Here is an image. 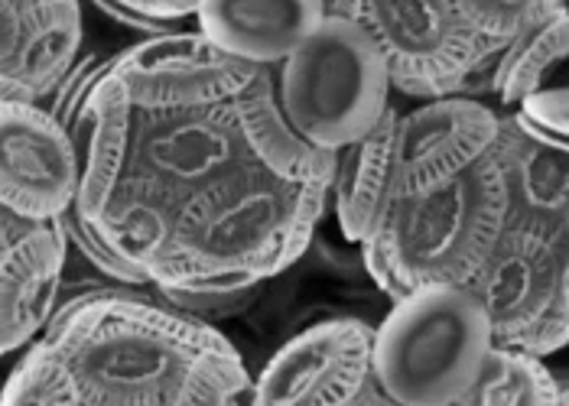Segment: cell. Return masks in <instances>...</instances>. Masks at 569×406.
Returning <instances> with one entry per match:
<instances>
[{
    "label": "cell",
    "mask_w": 569,
    "mask_h": 406,
    "mask_svg": "<svg viewBox=\"0 0 569 406\" xmlns=\"http://www.w3.org/2000/svg\"><path fill=\"white\" fill-rule=\"evenodd\" d=\"M82 3L59 0L33 10L0 7L3 101L46 104L82 59Z\"/></svg>",
    "instance_id": "5bb4252c"
},
{
    "label": "cell",
    "mask_w": 569,
    "mask_h": 406,
    "mask_svg": "<svg viewBox=\"0 0 569 406\" xmlns=\"http://www.w3.org/2000/svg\"><path fill=\"white\" fill-rule=\"evenodd\" d=\"M511 219L495 150L462 176L420 195H395L361 244L368 276L388 300L427 283H469Z\"/></svg>",
    "instance_id": "3957f363"
},
{
    "label": "cell",
    "mask_w": 569,
    "mask_h": 406,
    "mask_svg": "<svg viewBox=\"0 0 569 406\" xmlns=\"http://www.w3.org/2000/svg\"><path fill=\"white\" fill-rule=\"evenodd\" d=\"M560 404H569V384L560 390Z\"/></svg>",
    "instance_id": "f546056e"
},
{
    "label": "cell",
    "mask_w": 569,
    "mask_h": 406,
    "mask_svg": "<svg viewBox=\"0 0 569 406\" xmlns=\"http://www.w3.org/2000/svg\"><path fill=\"white\" fill-rule=\"evenodd\" d=\"M326 20L322 0H202L196 27L228 55L273 69Z\"/></svg>",
    "instance_id": "2e32d148"
},
{
    "label": "cell",
    "mask_w": 569,
    "mask_h": 406,
    "mask_svg": "<svg viewBox=\"0 0 569 406\" xmlns=\"http://www.w3.org/2000/svg\"><path fill=\"white\" fill-rule=\"evenodd\" d=\"M395 104L381 118V124L339 150L336 176L329 185L336 225L349 244H365L375 227L381 225L391 199H395V146H397Z\"/></svg>",
    "instance_id": "ac0fdd59"
},
{
    "label": "cell",
    "mask_w": 569,
    "mask_h": 406,
    "mask_svg": "<svg viewBox=\"0 0 569 406\" xmlns=\"http://www.w3.org/2000/svg\"><path fill=\"white\" fill-rule=\"evenodd\" d=\"M111 65L137 111H189L228 104L258 79L248 65L212 43L196 23L150 33L111 55Z\"/></svg>",
    "instance_id": "52a82bcc"
},
{
    "label": "cell",
    "mask_w": 569,
    "mask_h": 406,
    "mask_svg": "<svg viewBox=\"0 0 569 406\" xmlns=\"http://www.w3.org/2000/svg\"><path fill=\"white\" fill-rule=\"evenodd\" d=\"M231 104H234L244 143L251 150V160L261 170L287 182L332 185L339 153L309 143L307 136L300 134V128L287 118L273 69H261L258 79Z\"/></svg>",
    "instance_id": "e0dca14e"
},
{
    "label": "cell",
    "mask_w": 569,
    "mask_h": 406,
    "mask_svg": "<svg viewBox=\"0 0 569 406\" xmlns=\"http://www.w3.org/2000/svg\"><path fill=\"white\" fill-rule=\"evenodd\" d=\"M133 128H137V108L108 55V65L88 89L82 108L69 124L79 156V199L72 212L82 222L98 219L108 199L114 195L118 182L124 180L131 163Z\"/></svg>",
    "instance_id": "9a60e30c"
},
{
    "label": "cell",
    "mask_w": 569,
    "mask_h": 406,
    "mask_svg": "<svg viewBox=\"0 0 569 406\" xmlns=\"http://www.w3.org/2000/svg\"><path fill=\"white\" fill-rule=\"evenodd\" d=\"M518 124L540 140H550L569 150V85L563 89H540L525 98L518 111H511Z\"/></svg>",
    "instance_id": "484cf974"
},
{
    "label": "cell",
    "mask_w": 569,
    "mask_h": 406,
    "mask_svg": "<svg viewBox=\"0 0 569 406\" xmlns=\"http://www.w3.org/2000/svg\"><path fill=\"white\" fill-rule=\"evenodd\" d=\"M273 72L287 118L309 143L332 153L371 134L391 111L395 82L361 20L326 17Z\"/></svg>",
    "instance_id": "5b68a950"
},
{
    "label": "cell",
    "mask_w": 569,
    "mask_h": 406,
    "mask_svg": "<svg viewBox=\"0 0 569 406\" xmlns=\"http://www.w3.org/2000/svg\"><path fill=\"white\" fill-rule=\"evenodd\" d=\"M501 163L508 202L515 219H533L547 225L569 222V150L550 140H540L518 124L515 114H505L501 136L495 143Z\"/></svg>",
    "instance_id": "d6986e66"
},
{
    "label": "cell",
    "mask_w": 569,
    "mask_h": 406,
    "mask_svg": "<svg viewBox=\"0 0 569 406\" xmlns=\"http://www.w3.org/2000/svg\"><path fill=\"white\" fill-rule=\"evenodd\" d=\"M560 404V380L547 362L527 348H491L479 380L466 390L459 406H550Z\"/></svg>",
    "instance_id": "44dd1931"
},
{
    "label": "cell",
    "mask_w": 569,
    "mask_h": 406,
    "mask_svg": "<svg viewBox=\"0 0 569 406\" xmlns=\"http://www.w3.org/2000/svg\"><path fill=\"white\" fill-rule=\"evenodd\" d=\"M569 342V222L560 225V276H557V296L550 306V316L543 322V332L537 338L533 355H550L553 348H560Z\"/></svg>",
    "instance_id": "4316f807"
},
{
    "label": "cell",
    "mask_w": 569,
    "mask_h": 406,
    "mask_svg": "<svg viewBox=\"0 0 569 406\" xmlns=\"http://www.w3.org/2000/svg\"><path fill=\"white\" fill-rule=\"evenodd\" d=\"M495 328L469 283H427L375 325L371 371L388 404L452 406L479 380Z\"/></svg>",
    "instance_id": "277c9868"
},
{
    "label": "cell",
    "mask_w": 569,
    "mask_h": 406,
    "mask_svg": "<svg viewBox=\"0 0 569 406\" xmlns=\"http://www.w3.org/2000/svg\"><path fill=\"white\" fill-rule=\"evenodd\" d=\"M466 20L491 49L508 45L533 23L567 7V0H459Z\"/></svg>",
    "instance_id": "603a6c76"
},
{
    "label": "cell",
    "mask_w": 569,
    "mask_h": 406,
    "mask_svg": "<svg viewBox=\"0 0 569 406\" xmlns=\"http://www.w3.org/2000/svg\"><path fill=\"white\" fill-rule=\"evenodd\" d=\"M326 3V17H346V20H358L365 0H322Z\"/></svg>",
    "instance_id": "83f0119b"
},
{
    "label": "cell",
    "mask_w": 569,
    "mask_h": 406,
    "mask_svg": "<svg viewBox=\"0 0 569 406\" xmlns=\"http://www.w3.org/2000/svg\"><path fill=\"white\" fill-rule=\"evenodd\" d=\"M251 163L231 101L189 111H137L128 170L163 182L182 202Z\"/></svg>",
    "instance_id": "9c48e42d"
},
{
    "label": "cell",
    "mask_w": 569,
    "mask_h": 406,
    "mask_svg": "<svg viewBox=\"0 0 569 406\" xmlns=\"http://www.w3.org/2000/svg\"><path fill=\"white\" fill-rule=\"evenodd\" d=\"M329 202V185L287 182L251 163L179 205L173 241L147 271L150 286L267 283L307 251Z\"/></svg>",
    "instance_id": "7a4b0ae2"
},
{
    "label": "cell",
    "mask_w": 569,
    "mask_h": 406,
    "mask_svg": "<svg viewBox=\"0 0 569 406\" xmlns=\"http://www.w3.org/2000/svg\"><path fill=\"white\" fill-rule=\"evenodd\" d=\"M375 325L361 318H326L283 342L251 387L261 406H351L361 400L371 371Z\"/></svg>",
    "instance_id": "ba28073f"
},
{
    "label": "cell",
    "mask_w": 569,
    "mask_h": 406,
    "mask_svg": "<svg viewBox=\"0 0 569 406\" xmlns=\"http://www.w3.org/2000/svg\"><path fill=\"white\" fill-rule=\"evenodd\" d=\"M94 3L133 30L163 33V30L196 20V10L202 0H94Z\"/></svg>",
    "instance_id": "d4e9b609"
},
{
    "label": "cell",
    "mask_w": 569,
    "mask_h": 406,
    "mask_svg": "<svg viewBox=\"0 0 569 406\" xmlns=\"http://www.w3.org/2000/svg\"><path fill=\"white\" fill-rule=\"evenodd\" d=\"M261 286L263 283L231 286V290H182V286H153V290L186 316H196L202 322H219V318L244 313L261 296Z\"/></svg>",
    "instance_id": "cb8c5ba5"
},
{
    "label": "cell",
    "mask_w": 569,
    "mask_h": 406,
    "mask_svg": "<svg viewBox=\"0 0 569 406\" xmlns=\"http://www.w3.org/2000/svg\"><path fill=\"white\" fill-rule=\"evenodd\" d=\"M569 59V3L533 23L521 37L501 45L495 75H491V98L501 114L518 111V104L547 89V79Z\"/></svg>",
    "instance_id": "ffe728a7"
},
{
    "label": "cell",
    "mask_w": 569,
    "mask_h": 406,
    "mask_svg": "<svg viewBox=\"0 0 569 406\" xmlns=\"http://www.w3.org/2000/svg\"><path fill=\"white\" fill-rule=\"evenodd\" d=\"M66 219H23L0 209V352H23L59 309L69 261Z\"/></svg>",
    "instance_id": "4fadbf2b"
},
{
    "label": "cell",
    "mask_w": 569,
    "mask_h": 406,
    "mask_svg": "<svg viewBox=\"0 0 569 406\" xmlns=\"http://www.w3.org/2000/svg\"><path fill=\"white\" fill-rule=\"evenodd\" d=\"M46 3H59V0H0V7H10V10H33V7H46Z\"/></svg>",
    "instance_id": "f1b7e54d"
},
{
    "label": "cell",
    "mask_w": 569,
    "mask_h": 406,
    "mask_svg": "<svg viewBox=\"0 0 569 406\" xmlns=\"http://www.w3.org/2000/svg\"><path fill=\"white\" fill-rule=\"evenodd\" d=\"M3 406H72V394L62 374V364L56 358V352L49 348L43 335L37 342H30L20 355V362L13 364L3 394Z\"/></svg>",
    "instance_id": "7402d4cb"
},
{
    "label": "cell",
    "mask_w": 569,
    "mask_h": 406,
    "mask_svg": "<svg viewBox=\"0 0 569 406\" xmlns=\"http://www.w3.org/2000/svg\"><path fill=\"white\" fill-rule=\"evenodd\" d=\"M505 114L472 94H442L417 101L397 118L395 195H420L462 176L485 160Z\"/></svg>",
    "instance_id": "8fae6325"
},
{
    "label": "cell",
    "mask_w": 569,
    "mask_h": 406,
    "mask_svg": "<svg viewBox=\"0 0 569 406\" xmlns=\"http://www.w3.org/2000/svg\"><path fill=\"white\" fill-rule=\"evenodd\" d=\"M358 20L381 45L397 94L413 101L462 94L498 52L472 30L459 0H365Z\"/></svg>",
    "instance_id": "8992f818"
},
{
    "label": "cell",
    "mask_w": 569,
    "mask_h": 406,
    "mask_svg": "<svg viewBox=\"0 0 569 406\" xmlns=\"http://www.w3.org/2000/svg\"><path fill=\"white\" fill-rule=\"evenodd\" d=\"M131 290L76 293L49 318L72 406L251 404L254 377L212 322Z\"/></svg>",
    "instance_id": "6da1fadb"
},
{
    "label": "cell",
    "mask_w": 569,
    "mask_h": 406,
    "mask_svg": "<svg viewBox=\"0 0 569 406\" xmlns=\"http://www.w3.org/2000/svg\"><path fill=\"white\" fill-rule=\"evenodd\" d=\"M560 276V225L508 219L482 271L469 280L485 303L495 342L515 348H537L550 316Z\"/></svg>",
    "instance_id": "30bf717a"
},
{
    "label": "cell",
    "mask_w": 569,
    "mask_h": 406,
    "mask_svg": "<svg viewBox=\"0 0 569 406\" xmlns=\"http://www.w3.org/2000/svg\"><path fill=\"white\" fill-rule=\"evenodd\" d=\"M79 199V156L69 128L30 101L0 108V209L23 219H62Z\"/></svg>",
    "instance_id": "7c38bea8"
}]
</instances>
